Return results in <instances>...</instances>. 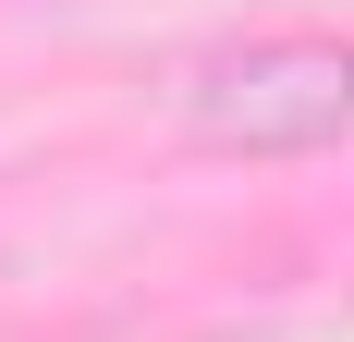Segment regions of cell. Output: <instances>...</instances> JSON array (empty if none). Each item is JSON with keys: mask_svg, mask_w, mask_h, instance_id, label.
Instances as JSON below:
<instances>
[{"mask_svg": "<svg viewBox=\"0 0 354 342\" xmlns=\"http://www.w3.org/2000/svg\"><path fill=\"white\" fill-rule=\"evenodd\" d=\"M183 135L220 159H306V147L354 135V37L318 25H269V37H220L183 62Z\"/></svg>", "mask_w": 354, "mask_h": 342, "instance_id": "cell-1", "label": "cell"}]
</instances>
